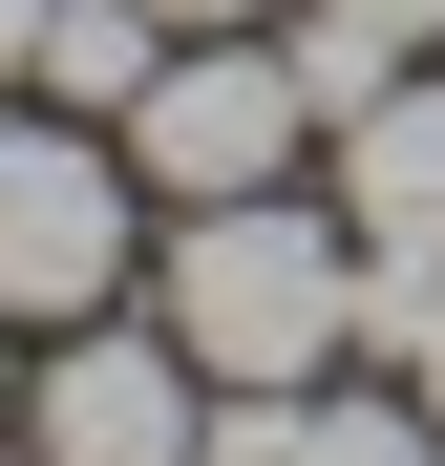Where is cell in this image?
I'll use <instances>...</instances> for the list:
<instances>
[{
  "mask_svg": "<svg viewBox=\"0 0 445 466\" xmlns=\"http://www.w3.org/2000/svg\"><path fill=\"white\" fill-rule=\"evenodd\" d=\"M148 319H170L212 381H339V339H360V233L276 212V191H212V212H170V255H148Z\"/></svg>",
  "mask_w": 445,
  "mask_h": 466,
  "instance_id": "1",
  "label": "cell"
},
{
  "mask_svg": "<svg viewBox=\"0 0 445 466\" xmlns=\"http://www.w3.org/2000/svg\"><path fill=\"white\" fill-rule=\"evenodd\" d=\"M127 255H148V170L64 106V127H22L0 106V319L22 339H64V319H106L127 297Z\"/></svg>",
  "mask_w": 445,
  "mask_h": 466,
  "instance_id": "2",
  "label": "cell"
},
{
  "mask_svg": "<svg viewBox=\"0 0 445 466\" xmlns=\"http://www.w3.org/2000/svg\"><path fill=\"white\" fill-rule=\"evenodd\" d=\"M297 148H319V64H297V43H234V22H212V43H170V64L127 86V170H148V212L276 191Z\"/></svg>",
  "mask_w": 445,
  "mask_h": 466,
  "instance_id": "3",
  "label": "cell"
},
{
  "mask_svg": "<svg viewBox=\"0 0 445 466\" xmlns=\"http://www.w3.org/2000/svg\"><path fill=\"white\" fill-rule=\"evenodd\" d=\"M212 445V360L170 339V319H64L43 339V381H22V466H191Z\"/></svg>",
  "mask_w": 445,
  "mask_h": 466,
  "instance_id": "4",
  "label": "cell"
},
{
  "mask_svg": "<svg viewBox=\"0 0 445 466\" xmlns=\"http://www.w3.org/2000/svg\"><path fill=\"white\" fill-rule=\"evenodd\" d=\"M319 170H339V233L360 255H445V86H360L339 127H319Z\"/></svg>",
  "mask_w": 445,
  "mask_h": 466,
  "instance_id": "5",
  "label": "cell"
},
{
  "mask_svg": "<svg viewBox=\"0 0 445 466\" xmlns=\"http://www.w3.org/2000/svg\"><path fill=\"white\" fill-rule=\"evenodd\" d=\"M148 64H170V22H148V0H43V64H22V86H43V106H86V127H127Z\"/></svg>",
  "mask_w": 445,
  "mask_h": 466,
  "instance_id": "6",
  "label": "cell"
},
{
  "mask_svg": "<svg viewBox=\"0 0 445 466\" xmlns=\"http://www.w3.org/2000/svg\"><path fill=\"white\" fill-rule=\"evenodd\" d=\"M297 466H445V424L403 403V381H319V424H297Z\"/></svg>",
  "mask_w": 445,
  "mask_h": 466,
  "instance_id": "7",
  "label": "cell"
},
{
  "mask_svg": "<svg viewBox=\"0 0 445 466\" xmlns=\"http://www.w3.org/2000/svg\"><path fill=\"white\" fill-rule=\"evenodd\" d=\"M297 22H339V43H382V64H403V43H445V0H297Z\"/></svg>",
  "mask_w": 445,
  "mask_h": 466,
  "instance_id": "8",
  "label": "cell"
},
{
  "mask_svg": "<svg viewBox=\"0 0 445 466\" xmlns=\"http://www.w3.org/2000/svg\"><path fill=\"white\" fill-rule=\"evenodd\" d=\"M403 403H424V424H445V297H424V339H403Z\"/></svg>",
  "mask_w": 445,
  "mask_h": 466,
  "instance_id": "9",
  "label": "cell"
},
{
  "mask_svg": "<svg viewBox=\"0 0 445 466\" xmlns=\"http://www.w3.org/2000/svg\"><path fill=\"white\" fill-rule=\"evenodd\" d=\"M148 22H170V43H212V22H255V0H148Z\"/></svg>",
  "mask_w": 445,
  "mask_h": 466,
  "instance_id": "10",
  "label": "cell"
},
{
  "mask_svg": "<svg viewBox=\"0 0 445 466\" xmlns=\"http://www.w3.org/2000/svg\"><path fill=\"white\" fill-rule=\"evenodd\" d=\"M22 64H43V0H0V86H22Z\"/></svg>",
  "mask_w": 445,
  "mask_h": 466,
  "instance_id": "11",
  "label": "cell"
},
{
  "mask_svg": "<svg viewBox=\"0 0 445 466\" xmlns=\"http://www.w3.org/2000/svg\"><path fill=\"white\" fill-rule=\"evenodd\" d=\"M0 403H22V319H0Z\"/></svg>",
  "mask_w": 445,
  "mask_h": 466,
  "instance_id": "12",
  "label": "cell"
}]
</instances>
